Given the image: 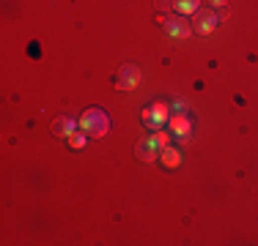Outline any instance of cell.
<instances>
[{"instance_id": "1", "label": "cell", "mask_w": 258, "mask_h": 246, "mask_svg": "<svg viewBox=\"0 0 258 246\" xmlns=\"http://www.w3.org/2000/svg\"><path fill=\"white\" fill-rule=\"evenodd\" d=\"M80 132H85L88 137H96V140L107 137L110 134V115L99 107L85 109L83 118H80Z\"/></svg>"}, {"instance_id": "2", "label": "cell", "mask_w": 258, "mask_h": 246, "mask_svg": "<svg viewBox=\"0 0 258 246\" xmlns=\"http://www.w3.org/2000/svg\"><path fill=\"white\" fill-rule=\"evenodd\" d=\"M168 118H170V104L168 101H154L151 107H146L143 109V123L149 129H162L165 123H168Z\"/></svg>"}, {"instance_id": "3", "label": "cell", "mask_w": 258, "mask_h": 246, "mask_svg": "<svg viewBox=\"0 0 258 246\" xmlns=\"http://www.w3.org/2000/svg\"><path fill=\"white\" fill-rule=\"evenodd\" d=\"M115 85H118V90H135L140 85V69H138V66H132V63L121 66Z\"/></svg>"}, {"instance_id": "4", "label": "cell", "mask_w": 258, "mask_h": 246, "mask_svg": "<svg viewBox=\"0 0 258 246\" xmlns=\"http://www.w3.org/2000/svg\"><path fill=\"white\" fill-rule=\"evenodd\" d=\"M168 129L176 140H189V132H192V123H189L187 112H176L168 118Z\"/></svg>"}, {"instance_id": "5", "label": "cell", "mask_w": 258, "mask_h": 246, "mask_svg": "<svg viewBox=\"0 0 258 246\" xmlns=\"http://www.w3.org/2000/svg\"><path fill=\"white\" fill-rule=\"evenodd\" d=\"M217 25H220V20H217L214 11H198L195 20H192V30L201 36H206V33H212V30H217Z\"/></svg>"}, {"instance_id": "6", "label": "cell", "mask_w": 258, "mask_h": 246, "mask_svg": "<svg viewBox=\"0 0 258 246\" xmlns=\"http://www.w3.org/2000/svg\"><path fill=\"white\" fill-rule=\"evenodd\" d=\"M159 151H162V148H159L157 137H143L138 143V148H135L140 162H154V159H159Z\"/></svg>"}, {"instance_id": "7", "label": "cell", "mask_w": 258, "mask_h": 246, "mask_svg": "<svg viewBox=\"0 0 258 246\" xmlns=\"http://www.w3.org/2000/svg\"><path fill=\"white\" fill-rule=\"evenodd\" d=\"M165 30H168V36H173V39H187V36L192 33V22H187L184 17H168V20H165Z\"/></svg>"}, {"instance_id": "8", "label": "cell", "mask_w": 258, "mask_h": 246, "mask_svg": "<svg viewBox=\"0 0 258 246\" xmlns=\"http://www.w3.org/2000/svg\"><path fill=\"white\" fill-rule=\"evenodd\" d=\"M80 129V120L69 118V115H63V118H55L52 120V134H58V137H72Z\"/></svg>"}, {"instance_id": "9", "label": "cell", "mask_w": 258, "mask_h": 246, "mask_svg": "<svg viewBox=\"0 0 258 246\" xmlns=\"http://www.w3.org/2000/svg\"><path fill=\"white\" fill-rule=\"evenodd\" d=\"M159 159H162V164L168 170H173V167H179V164H181V151H179V148L165 145L162 151H159Z\"/></svg>"}, {"instance_id": "10", "label": "cell", "mask_w": 258, "mask_h": 246, "mask_svg": "<svg viewBox=\"0 0 258 246\" xmlns=\"http://www.w3.org/2000/svg\"><path fill=\"white\" fill-rule=\"evenodd\" d=\"M173 9L179 11V14H198L201 9V0H173Z\"/></svg>"}, {"instance_id": "11", "label": "cell", "mask_w": 258, "mask_h": 246, "mask_svg": "<svg viewBox=\"0 0 258 246\" xmlns=\"http://www.w3.org/2000/svg\"><path fill=\"white\" fill-rule=\"evenodd\" d=\"M85 143H88V134H85V132H75L69 137V145L72 148H85Z\"/></svg>"}, {"instance_id": "12", "label": "cell", "mask_w": 258, "mask_h": 246, "mask_svg": "<svg viewBox=\"0 0 258 246\" xmlns=\"http://www.w3.org/2000/svg\"><path fill=\"white\" fill-rule=\"evenodd\" d=\"M154 137H157V143H159V148H165V145L170 143V132H159V129H157V134H154Z\"/></svg>"}, {"instance_id": "13", "label": "cell", "mask_w": 258, "mask_h": 246, "mask_svg": "<svg viewBox=\"0 0 258 246\" xmlns=\"http://www.w3.org/2000/svg\"><path fill=\"white\" fill-rule=\"evenodd\" d=\"M157 9H159V11H170V9H173V0H159Z\"/></svg>"}, {"instance_id": "14", "label": "cell", "mask_w": 258, "mask_h": 246, "mask_svg": "<svg viewBox=\"0 0 258 246\" xmlns=\"http://www.w3.org/2000/svg\"><path fill=\"white\" fill-rule=\"evenodd\" d=\"M173 107H176V112H187V104H184L181 98H176V101H173Z\"/></svg>"}, {"instance_id": "15", "label": "cell", "mask_w": 258, "mask_h": 246, "mask_svg": "<svg viewBox=\"0 0 258 246\" xmlns=\"http://www.w3.org/2000/svg\"><path fill=\"white\" fill-rule=\"evenodd\" d=\"M209 3H212V6H225L228 0H209Z\"/></svg>"}]
</instances>
